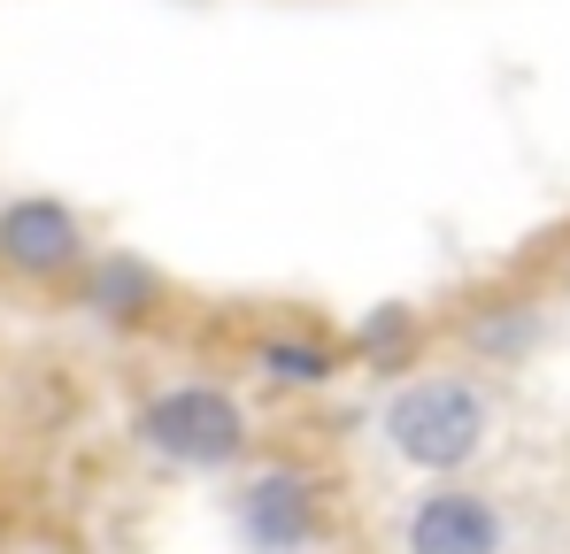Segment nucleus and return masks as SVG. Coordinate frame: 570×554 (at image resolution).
<instances>
[{
  "mask_svg": "<svg viewBox=\"0 0 570 554\" xmlns=\"http://www.w3.org/2000/svg\"><path fill=\"white\" fill-rule=\"evenodd\" d=\"M239 524L263 554H301L316 532H324V508H316V485L301 469H263L239 501Z\"/></svg>",
  "mask_w": 570,
  "mask_h": 554,
  "instance_id": "obj_4",
  "label": "nucleus"
},
{
  "mask_svg": "<svg viewBox=\"0 0 570 554\" xmlns=\"http://www.w3.org/2000/svg\"><path fill=\"white\" fill-rule=\"evenodd\" d=\"M409 554H501V516L471 485L424 493L409 516Z\"/></svg>",
  "mask_w": 570,
  "mask_h": 554,
  "instance_id": "obj_5",
  "label": "nucleus"
},
{
  "mask_svg": "<svg viewBox=\"0 0 570 554\" xmlns=\"http://www.w3.org/2000/svg\"><path fill=\"white\" fill-rule=\"evenodd\" d=\"M401 339H409V316H401V308H385V316L363 324V347H371V355H393Z\"/></svg>",
  "mask_w": 570,
  "mask_h": 554,
  "instance_id": "obj_8",
  "label": "nucleus"
},
{
  "mask_svg": "<svg viewBox=\"0 0 570 554\" xmlns=\"http://www.w3.org/2000/svg\"><path fill=\"white\" fill-rule=\"evenodd\" d=\"M255 363L271 369L278 385H324V377H332V355H324V347H308V339H263V347H255Z\"/></svg>",
  "mask_w": 570,
  "mask_h": 554,
  "instance_id": "obj_7",
  "label": "nucleus"
},
{
  "mask_svg": "<svg viewBox=\"0 0 570 554\" xmlns=\"http://www.w3.org/2000/svg\"><path fill=\"white\" fill-rule=\"evenodd\" d=\"M139 439L178 469H224L247 455V416L224 385H170L139 408Z\"/></svg>",
  "mask_w": 570,
  "mask_h": 554,
  "instance_id": "obj_2",
  "label": "nucleus"
},
{
  "mask_svg": "<svg viewBox=\"0 0 570 554\" xmlns=\"http://www.w3.org/2000/svg\"><path fill=\"white\" fill-rule=\"evenodd\" d=\"M147 300H155V277L139 270L131 255L100 263V277H94V308H108V316H139Z\"/></svg>",
  "mask_w": 570,
  "mask_h": 554,
  "instance_id": "obj_6",
  "label": "nucleus"
},
{
  "mask_svg": "<svg viewBox=\"0 0 570 554\" xmlns=\"http://www.w3.org/2000/svg\"><path fill=\"white\" fill-rule=\"evenodd\" d=\"M0 263L23 277H62L86 263V224L62 208V200H47V192H31V200H8L0 208Z\"/></svg>",
  "mask_w": 570,
  "mask_h": 554,
  "instance_id": "obj_3",
  "label": "nucleus"
},
{
  "mask_svg": "<svg viewBox=\"0 0 570 554\" xmlns=\"http://www.w3.org/2000/svg\"><path fill=\"white\" fill-rule=\"evenodd\" d=\"M493 432V408L471 377H416L385 400V447L432 477H455L463 462H478Z\"/></svg>",
  "mask_w": 570,
  "mask_h": 554,
  "instance_id": "obj_1",
  "label": "nucleus"
}]
</instances>
